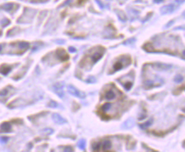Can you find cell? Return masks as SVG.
Returning a JSON list of instances; mask_svg holds the SVG:
<instances>
[{"mask_svg": "<svg viewBox=\"0 0 185 152\" xmlns=\"http://www.w3.org/2000/svg\"><path fill=\"white\" fill-rule=\"evenodd\" d=\"M63 151H66V152H71V151H74V149L71 147V146H66L64 147V150Z\"/></svg>", "mask_w": 185, "mask_h": 152, "instance_id": "d4e9b609", "label": "cell"}, {"mask_svg": "<svg viewBox=\"0 0 185 152\" xmlns=\"http://www.w3.org/2000/svg\"><path fill=\"white\" fill-rule=\"evenodd\" d=\"M174 81H175V82H177V83H181V82H183V76L181 75V74L176 75L175 77H174Z\"/></svg>", "mask_w": 185, "mask_h": 152, "instance_id": "ffe728a7", "label": "cell"}, {"mask_svg": "<svg viewBox=\"0 0 185 152\" xmlns=\"http://www.w3.org/2000/svg\"><path fill=\"white\" fill-rule=\"evenodd\" d=\"M54 132V131H53V129H51V128H45V129H44L43 131H42V133H44V134H45V135H51V134H52Z\"/></svg>", "mask_w": 185, "mask_h": 152, "instance_id": "44dd1931", "label": "cell"}, {"mask_svg": "<svg viewBox=\"0 0 185 152\" xmlns=\"http://www.w3.org/2000/svg\"><path fill=\"white\" fill-rule=\"evenodd\" d=\"M134 126V120L132 119H128L126 121H125L124 123L122 125V127L123 128H126V129H130L133 127Z\"/></svg>", "mask_w": 185, "mask_h": 152, "instance_id": "4fadbf2b", "label": "cell"}, {"mask_svg": "<svg viewBox=\"0 0 185 152\" xmlns=\"http://www.w3.org/2000/svg\"><path fill=\"white\" fill-rule=\"evenodd\" d=\"M58 106H59L58 104L55 101H51L48 104V107H49V108H57Z\"/></svg>", "mask_w": 185, "mask_h": 152, "instance_id": "7402d4cb", "label": "cell"}, {"mask_svg": "<svg viewBox=\"0 0 185 152\" xmlns=\"http://www.w3.org/2000/svg\"><path fill=\"white\" fill-rule=\"evenodd\" d=\"M2 47H3V45H2V44H0V52L2 51V49H3Z\"/></svg>", "mask_w": 185, "mask_h": 152, "instance_id": "f546056e", "label": "cell"}, {"mask_svg": "<svg viewBox=\"0 0 185 152\" xmlns=\"http://www.w3.org/2000/svg\"><path fill=\"white\" fill-rule=\"evenodd\" d=\"M174 5H169L167 6H164L162 9H161V13L162 14H169L172 13L173 10H174Z\"/></svg>", "mask_w": 185, "mask_h": 152, "instance_id": "7c38bea8", "label": "cell"}, {"mask_svg": "<svg viewBox=\"0 0 185 152\" xmlns=\"http://www.w3.org/2000/svg\"><path fill=\"white\" fill-rule=\"evenodd\" d=\"M10 86H7L5 88L0 90V97H6L10 94Z\"/></svg>", "mask_w": 185, "mask_h": 152, "instance_id": "9a60e30c", "label": "cell"}, {"mask_svg": "<svg viewBox=\"0 0 185 152\" xmlns=\"http://www.w3.org/2000/svg\"><path fill=\"white\" fill-rule=\"evenodd\" d=\"M163 0H154V2L155 3H160V2H162Z\"/></svg>", "mask_w": 185, "mask_h": 152, "instance_id": "83f0119b", "label": "cell"}, {"mask_svg": "<svg viewBox=\"0 0 185 152\" xmlns=\"http://www.w3.org/2000/svg\"><path fill=\"white\" fill-rule=\"evenodd\" d=\"M103 52H104V50H102V51H95L93 54H92V56H91V60L92 62H93L94 63L97 62L98 60H100L103 56Z\"/></svg>", "mask_w": 185, "mask_h": 152, "instance_id": "30bf717a", "label": "cell"}, {"mask_svg": "<svg viewBox=\"0 0 185 152\" xmlns=\"http://www.w3.org/2000/svg\"><path fill=\"white\" fill-rule=\"evenodd\" d=\"M63 86H64V84H63L62 82H57V83H56V84L53 86L54 92L56 93V95H58V97L60 98H63L64 97Z\"/></svg>", "mask_w": 185, "mask_h": 152, "instance_id": "3957f363", "label": "cell"}, {"mask_svg": "<svg viewBox=\"0 0 185 152\" xmlns=\"http://www.w3.org/2000/svg\"><path fill=\"white\" fill-rule=\"evenodd\" d=\"M86 81L88 83H94V82H96V79H95V77H90Z\"/></svg>", "mask_w": 185, "mask_h": 152, "instance_id": "484cf974", "label": "cell"}, {"mask_svg": "<svg viewBox=\"0 0 185 152\" xmlns=\"http://www.w3.org/2000/svg\"><path fill=\"white\" fill-rule=\"evenodd\" d=\"M117 97V92L114 89H109L105 93V98L107 100H113Z\"/></svg>", "mask_w": 185, "mask_h": 152, "instance_id": "ba28073f", "label": "cell"}, {"mask_svg": "<svg viewBox=\"0 0 185 152\" xmlns=\"http://www.w3.org/2000/svg\"><path fill=\"white\" fill-rule=\"evenodd\" d=\"M67 91H68L69 93L73 95V96L79 97V98H82V99L85 97V96H86V95L84 94V92H80V91H79L78 89H76L74 86H71V85H69L67 86Z\"/></svg>", "mask_w": 185, "mask_h": 152, "instance_id": "7a4b0ae2", "label": "cell"}, {"mask_svg": "<svg viewBox=\"0 0 185 152\" xmlns=\"http://www.w3.org/2000/svg\"><path fill=\"white\" fill-rule=\"evenodd\" d=\"M11 69H12L11 66L7 65V64H3L0 66V74H2L3 75H7L11 71Z\"/></svg>", "mask_w": 185, "mask_h": 152, "instance_id": "8fae6325", "label": "cell"}, {"mask_svg": "<svg viewBox=\"0 0 185 152\" xmlns=\"http://www.w3.org/2000/svg\"><path fill=\"white\" fill-rule=\"evenodd\" d=\"M176 1L178 2V3H183L184 0H176Z\"/></svg>", "mask_w": 185, "mask_h": 152, "instance_id": "f1b7e54d", "label": "cell"}, {"mask_svg": "<svg viewBox=\"0 0 185 152\" xmlns=\"http://www.w3.org/2000/svg\"><path fill=\"white\" fill-rule=\"evenodd\" d=\"M101 149V143H94L92 144V150L94 151H98Z\"/></svg>", "mask_w": 185, "mask_h": 152, "instance_id": "ac0fdd59", "label": "cell"}, {"mask_svg": "<svg viewBox=\"0 0 185 152\" xmlns=\"http://www.w3.org/2000/svg\"><path fill=\"white\" fill-rule=\"evenodd\" d=\"M18 5H15V3H4L1 6V9L4 10L8 12H13L15 10H16L18 8Z\"/></svg>", "mask_w": 185, "mask_h": 152, "instance_id": "52a82bcc", "label": "cell"}, {"mask_svg": "<svg viewBox=\"0 0 185 152\" xmlns=\"http://www.w3.org/2000/svg\"><path fill=\"white\" fill-rule=\"evenodd\" d=\"M14 45V48H15V51L13 52V54H22L29 48L30 44L28 42L26 41H19V42L12 43Z\"/></svg>", "mask_w": 185, "mask_h": 152, "instance_id": "6da1fadb", "label": "cell"}, {"mask_svg": "<svg viewBox=\"0 0 185 152\" xmlns=\"http://www.w3.org/2000/svg\"><path fill=\"white\" fill-rule=\"evenodd\" d=\"M56 54L57 59L61 61V62H66L69 58V56L67 55V53L65 51L64 49H61V48L57 49L56 51Z\"/></svg>", "mask_w": 185, "mask_h": 152, "instance_id": "277c9868", "label": "cell"}, {"mask_svg": "<svg viewBox=\"0 0 185 152\" xmlns=\"http://www.w3.org/2000/svg\"><path fill=\"white\" fill-rule=\"evenodd\" d=\"M152 123H153V119H150L149 120L147 121V122H145V123H143V124H141V125H140V127H141L142 129H145V128H147V127H148L151 126Z\"/></svg>", "mask_w": 185, "mask_h": 152, "instance_id": "2e32d148", "label": "cell"}, {"mask_svg": "<svg viewBox=\"0 0 185 152\" xmlns=\"http://www.w3.org/2000/svg\"><path fill=\"white\" fill-rule=\"evenodd\" d=\"M125 61H126V56H121V59L119 60V61H117V62L114 63V68H114V72H116V71L120 70V69H122V68H124L125 66L129 65V64H127V63H124Z\"/></svg>", "mask_w": 185, "mask_h": 152, "instance_id": "5b68a950", "label": "cell"}, {"mask_svg": "<svg viewBox=\"0 0 185 152\" xmlns=\"http://www.w3.org/2000/svg\"><path fill=\"white\" fill-rule=\"evenodd\" d=\"M9 140V138L8 137H0V142L1 144H6Z\"/></svg>", "mask_w": 185, "mask_h": 152, "instance_id": "603a6c76", "label": "cell"}, {"mask_svg": "<svg viewBox=\"0 0 185 152\" xmlns=\"http://www.w3.org/2000/svg\"><path fill=\"white\" fill-rule=\"evenodd\" d=\"M69 51H70V52H75L76 50L74 47H69Z\"/></svg>", "mask_w": 185, "mask_h": 152, "instance_id": "4316f807", "label": "cell"}, {"mask_svg": "<svg viewBox=\"0 0 185 152\" xmlns=\"http://www.w3.org/2000/svg\"><path fill=\"white\" fill-rule=\"evenodd\" d=\"M111 106H112V105H111L110 102H106V104H104L102 106L101 110H102V111H103V112H106V111H107L109 109H110Z\"/></svg>", "mask_w": 185, "mask_h": 152, "instance_id": "e0dca14e", "label": "cell"}, {"mask_svg": "<svg viewBox=\"0 0 185 152\" xmlns=\"http://www.w3.org/2000/svg\"><path fill=\"white\" fill-rule=\"evenodd\" d=\"M12 130L10 122H3L0 125V132H10Z\"/></svg>", "mask_w": 185, "mask_h": 152, "instance_id": "9c48e42d", "label": "cell"}, {"mask_svg": "<svg viewBox=\"0 0 185 152\" xmlns=\"http://www.w3.org/2000/svg\"><path fill=\"white\" fill-rule=\"evenodd\" d=\"M10 23V20H8V19H4L3 21H2V26H6L7 25H9Z\"/></svg>", "mask_w": 185, "mask_h": 152, "instance_id": "cb8c5ba5", "label": "cell"}, {"mask_svg": "<svg viewBox=\"0 0 185 152\" xmlns=\"http://www.w3.org/2000/svg\"><path fill=\"white\" fill-rule=\"evenodd\" d=\"M78 146L79 149L81 150H84V148H85V140L84 139H81L79 141V144H78Z\"/></svg>", "mask_w": 185, "mask_h": 152, "instance_id": "d6986e66", "label": "cell"}, {"mask_svg": "<svg viewBox=\"0 0 185 152\" xmlns=\"http://www.w3.org/2000/svg\"><path fill=\"white\" fill-rule=\"evenodd\" d=\"M101 145H102V149L103 150H109L111 149V147H112V142L110 141V140L109 139H107L105 140L102 144H101Z\"/></svg>", "mask_w": 185, "mask_h": 152, "instance_id": "5bb4252c", "label": "cell"}, {"mask_svg": "<svg viewBox=\"0 0 185 152\" xmlns=\"http://www.w3.org/2000/svg\"><path fill=\"white\" fill-rule=\"evenodd\" d=\"M52 120H54V122L56 123V124H60V125H62L67 123V120H65L62 116H61L59 114L57 113H54L52 115Z\"/></svg>", "mask_w": 185, "mask_h": 152, "instance_id": "8992f818", "label": "cell"}, {"mask_svg": "<svg viewBox=\"0 0 185 152\" xmlns=\"http://www.w3.org/2000/svg\"><path fill=\"white\" fill-rule=\"evenodd\" d=\"M40 1H44V0H40ZM44 1H45V0H44Z\"/></svg>", "mask_w": 185, "mask_h": 152, "instance_id": "4dcf8cb0", "label": "cell"}]
</instances>
